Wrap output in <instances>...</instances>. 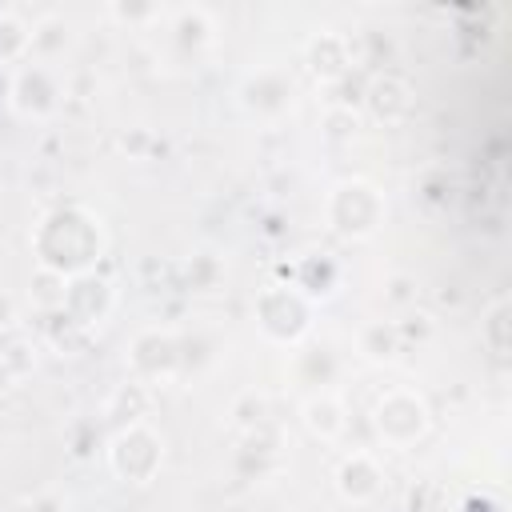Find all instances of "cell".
Returning <instances> with one entry per match:
<instances>
[{
    "mask_svg": "<svg viewBox=\"0 0 512 512\" xmlns=\"http://www.w3.org/2000/svg\"><path fill=\"white\" fill-rule=\"evenodd\" d=\"M328 220L344 232V236H368L376 232L380 224V196L376 188L352 180V184H340L328 200Z\"/></svg>",
    "mask_w": 512,
    "mask_h": 512,
    "instance_id": "1",
    "label": "cell"
},
{
    "mask_svg": "<svg viewBox=\"0 0 512 512\" xmlns=\"http://www.w3.org/2000/svg\"><path fill=\"white\" fill-rule=\"evenodd\" d=\"M376 424H380V432H384L388 440L408 444V440L420 436V428H424V404H420L416 396H408V392H392L388 400H380Z\"/></svg>",
    "mask_w": 512,
    "mask_h": 512,
    "instance_id": "2",
    "label": "cell"
},
{
    "mask_svg": "<svg viewBox=\"0 0 512 512\" xmlns=\"http://www.w3.org/2000/svg\"><path fill=\"white\" fill-rule=\"evenodd\" d=\"M136 460H144L148 472H156V464H160V440H156L148 428H128V432L112 444V468H116L124 480H136V484H140V464H136Z\"/></svg>",
    "mask_w": 512,
    "mask_h": 512,
    "instance_id": "3",
    "label": "cell"
},
{
    "mask_svg": "<svg viewBox=\"0 0 512 512\" xmlns=\"http://www.w3.org/2000/svg\"><path fill=\"white\" fill-rule=\"evenodd\" d=\"M376 488H380V472H376V464L364 452H356L352 460H344V468H340V492L348 500H368Z\"/></svg>",
    "mask_w": 512,
    "mask_h": 512,
    "instance_id": "4",
    "label": "cell"
},
{
    "mask_svg": "<svg viewBox=\"0 0 512 512\" xmlns=\"http://www.w3.org/2000/svg\"><path fill=\"white\" fill-rule=\"evenodd\" d=\"M308 60H312V72H320L324 80L328 76H340L344 64H348V52H344V40L332 36V32H320L312 44H308Z\"/></svg>",
    "mask_w": 512,
    "mask_h": 512,
    "instance_id": "5",
    "label": "cell"
},
{
    "mask_svg": "<svg viewBox=\"0 0 512 512\" xmlns=\"http://www.w3.org/2000/svg\"><path fill=\"white\" fill-rule=\"evenodd\" d=\"M28 44H32V28H24L16 16L0 12V60H16V56H24Z\"/></svg>",
    "mask_w": 512,
    "mask_h": 512,
    "instance_id": "6",
    "label": "cell"
},
{
    "mask_svg": "<svg viewBox=\"0 0 512 512\" xmlns=\"http://www.w3.org/2000/svg\"><path fill=\"white\" fill-rule=\"evenodd\" d=\"M308 424H312V432H320V436H336V432L344 428L336 400H312V404H308Z\"/></svg>",
    "mask_w": 512,
    "mask_h": 512,
    "instance_id": "7",
    "label": "cell"
}]
</instances>
